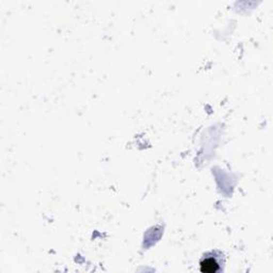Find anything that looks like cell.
<instances>
[{
  "mask_svg": "<svg viewBox=\"0 0 273 273\" xmlns=\"http://www.w3.org/2000/svg\"><path fill=\"white\" fill-rule=\"evenodd\" d=\"M200 269L203 273H216L221 270V266L215 256H206L201 260Z\"/></svg>",
  "mask_w": 273,
  "mask_h": 273,
  "instance_id": "1",
  "label": "cell"
}]
</instances>
